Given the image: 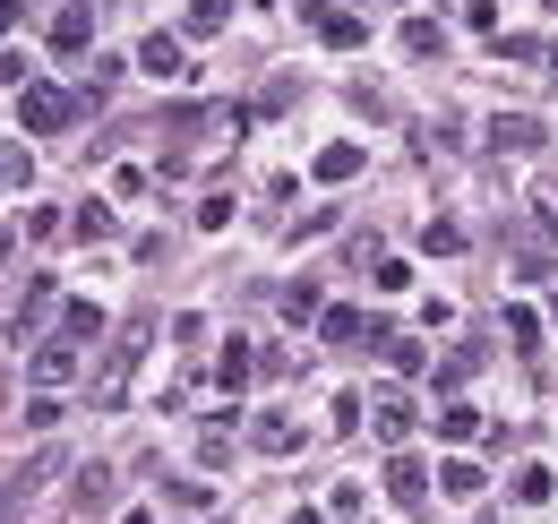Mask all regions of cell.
Here are the masks:
<instances>
[{"label":"cell","mask_w":558,"mask_h":524,"mask_svg":"<svg viewBox=\"0 0 558 524\" xmlns=\"http://www.w3.org/2000/svg\"><path fill=\"white\" fill-rule=\"evenodd\" d=\"M318 319V284H283V327H310Z\"/></svg>","instance_id":"cell-18"},{"label":"cell","mask_w":558,"mask_h":524,"mask_svg":"<svg viewBox=\"0 0 558 524\" xmlns=\"http://www.w3.org/2000/svg\"><path fill=\"white\" fill-rule=\"evenodd\" d=\"M61 335H70V344H95V335H104V310H95V301H70V310H61Z\"/></svg>","instance_id":"cell-16"},{"label":"cell","mask_w":558,"mask_h":524,"mask_svg":"<svg viewBox=\"0 0 558 524\" xmlns=\"http://www.w3.org/2000/svg\"><path fill=\"white\" fill-rule=\"evenodd\" d=\"M70 233H77V241H112V206H104V198H86V206L70 215Z\"/></svg>","instance_id":"cell-17"},{"label":"cell","mask_w":558,"mask_h":524,"mask_svg":"<svg viewBox=\"0 0 558 524\" xmlns=\"http://www.w3.org/2000/svg\"><path fill=\"white\" fill-rule=\"evenodd\" d=\"M9 250H17V241H9V233H0V266H9Z\"/></svg>","instance_id":"cell-30"},{"label":"cell","mask_w":558,"mask_h":524,"mask_svg":"<svg viewBox=\"0 0 558 524\" xmlns=\"http://www.w3.org/2000/svg\"><path fill=\"white\" fill-rule=\"evenodd\" d=\"M138 69H146V78H181V44H172V35H146Z\"/></svg>","instance_id":"cell-12"},{"label":"cell","mask_w":558,"mask_h":524,"mask_svg":"<svg viewBox=\"0 0 558 524\" xmlns=\"http://www.w3.org/2000/svg\"><path fill=\"white\" fill-rule=\"evenodd\" d=\"M515 499H524V508H542V499H550V473H542V464H524V473H515Z\"/></svg>","instance_id":"cell-25"},{"label":"cell","mask_w":558,"mask_h":524,"mask_svg":"<svg viewBox=\"0 0 558 524\" xmlns=\"http://www.w3.org/2000/svg\"><path fill=\"white\" fill-rule=\"evenodd\" d=\"M413 421H421V413H413V395H404V388H378V395H369V430H378L387 448H404Z\"/></svg>","instance_id":"cell-4"},{"label":"cell","mask_w":558,"mask_h":524,"mask_svg":"<svg viewBox=\"0 0 558 524\" xmlns=\"http://www.w3.org/2000/svg\"><path fill=\"white\" fill-rule=\"evenodd\" d=\"M121 524H155V516H146V508H130V516H121Z\"/></svg>","instance_id":"cell-29"},{"label":"cell","mask_w":558,"mask_h":524,"mask_svg":"<svg viewBox=\"0 0 558 524\" xmlns=\"http://www.w3.org/2000/svg\"><path fill=\"white\" fill-rule=\"evenodd\" d=\"M489 146H498V155H533V146H542V121H533V112H507V121H489Z\"/></svg>","instance_id":"cell-8"},{"label":"cell","mask_w":558,"mask_h":524,"mask_svg":"<svg viewBox=\"0 0 558 524\" xmlns=\"http://www.w3.org/2000/svg\"><path fill=\"white\" fill-rule=\"evenodd\" d=\"M421 241H429L438 259H456V250H464V224H421Z\"/></svg>","instance_id":"cell-24"},{"label":"cell","mask_w":558,"mask_h":524,"mask_svg":"<svg viewBox=\"0 0 558 524\" xmlns=\"http://www.w3.org/2000/svg\"><path fill=\"white\" fill-rule=\"evenodd\" d=\"M438 44H447V35H438V26H429V17H413V26H404V52H421V61H429V52H438Z\"/></svg>","instance_id":"cell-26"},{"label":"cell","mask_w":558,"mask_h":524,"mask_svg":"<svg viewBox=\"0 0 558 524\" xmlns=\"http://www.w3.org/2000/svg\"><path fill=\"white\" fill-rule=\"evenodd\" d=\"M550 319H558V293H550Z\"/></svg>","instance_id":"cell-31"},{"label":"cell","mask_w":558,"mask_h":524,"mask_svg":"<svg viewBox=\"0 0 558 524\" xmlns=\"http://www.w3.org/2000/svg\"><path fill=\"white\" fill-rule=\"evenodd\" d=\"M507 344H515V353H542V319H533V310H507Z\"/></svg>","instance_id":"cell-21"},{"label":"cell","mask_w":558,"mask_h":524,"mask_svg":"<svg viewBox=\"0 0 558 524\" xmlns=\"http://www.w3.org/2000/svg\"><path fill=\"white\" fill-rule=\"evenodd\" d=\"M104 490H112V473H104V464H86V473H77V499H86V508H104Z\"/></svg>","instance_id":"cell-27"},{"label":"cell","mask_w":558,"mask_h":524,"mask_svg":"<svg viewBox=\"0 0 558 524\" xmlns=\"http://www.w3.org/2000/svg\"><path fill=\"white\" fill-rule=\"evenodd\" d=\"M250 439H258V456H301V430H292L283 413H258V421H250Z\"/></svg>","instance_id":"cell-10"},{"label":"cell","mask_w":558,"mask_h":524,"mask_svg":"<svg viewBox=\"0 0 558 524\" xmlns=\"http://www.w3.org/2000/svg\"><path fill=\"white\" fill-rule=\"evenodd\" d=\"M17 121H26L35 138H52V130H70V121H77V95H70V86H26V95H17Z\"/></svg>","instance_id":"cell-2"},{"label":"cell","mask_w":558,"mask_h":524,"mask_svg":"<svg viewBox=\"0 0 558 524\" xmlns=\"http://www.w3.org/2000/svg\"><path fill=\"white\" fill-rule=\"evenodd\" d=\"M438 439H447V448L482 439V413H473V404H447V413H438Z\"/></svg>","instance_id":"cell-14"},{"label":"cell","mask_w":558,"mask_h":524,"mask_svg":"<svg viewBox=\"0 0 558 524\" xmlns=\"http://www.w3.org/2000/svg\"><path fill=\"white\" fill-rule=\"evenodd\" d=\"M550 69H558V44H550Z\"/></svg>","instance_id":"cell-32"},{"label":"cell","mask_w":558,"mask_h":524,"mask_svg":"<svg viewBox=\"0 0 558 524\" xmlns=\"http://www.w3.org/2000/svg\"><path fill=\"white\" fill-rule=\"evenodd\" d=\"M387 490H396L404 508H421V499H429V464H421V456H396V464H387Z\"/></svg>","instance_id":"cell-11"},{"label":"cell","mask_w":558,"mask_h":524,"mask_svg":"<svg viewBox=\"0 0 558 524\" xmlns=\"http://www.w3.org/2000/svg\"><path fill=\"white\" fill-rule=\"evenodd\" d=\"M70 379H77V344H70V335H52V344H35V388H44V395H61Z\"/></svg>","instance_id":"cell-5"},{"label":"cell","mask_w":558,"mask_h":524,"mask_svg":"<svg viewBox=\"0 0 558 524\" xmlns=\"http://www.w3.org/2000/svg\"><path fill=\"white\" fill-rule=\"evenodd\" d=\"M292 524H327V516H318V508H292Z\"/></svg>","instance_id":"cell-28"},{"label":"cell","mask_w":558,"mask_h":524,"mask_svg":"<svg viewBox=\"0 0 558 524\" xmlns=\"http://www.w3.org/2000/svg\"><path fill=\"white\" fill-rule=\"evenodd\" d=\"M378 353H387V370H404V379L421 370V344H413V335H378Z\"/></svg>","instance_id":"cell-20"},{"label":"cell","mask_w":558,"mask_h":524,"mask_svg":"<svg viewBox=\"0 0 558 524\" xmlns=\"http://www.w3.org/2000/svg\"><path fill=\"white\" fill-rule=\"evenodd\" d=\"M44 310H52V275H35V284H26V293H17V327H35V319H44Z\"/></svg>","instance_id":"cell-19"},{"label":"cell","mask_w":558,"mask_h":524,"mask_svg":"<svg viewBox=\"0 0 558 524\" xmlns=\"http://www.w3.org/2000/svg\"><path fill=\"white\" fill-rule=\"evenodd\" d=\"M86 44H95V9H86V0H70V9L52 17V52H86Z\"/></svg>","instance_id":"cell-7"},{"label":"cell","mask_w":558,"mask_h":524,"mask_svg":"<svg viewBox=\"0 0 558 524\" xmlns=\"http://www.w3.org/2000/svg\"><path fill=\"white\" fill-rule=\"evenodd\" d=\"M438 490H447V499H482V464H438Z\"/></svg>","instance_id":"cell-15"},{"label":"cell","mask_w":558,"mask_h":524,"mask_svg":"<svg viewBox=\"0 0 558 524\" xmlns=\"http://www.w3.org/2000/svg\"><path fill=\"white\" fill-rule=\"evenodd\" d=\"M250 379H258V353H250V344H241V335H232V344H223V353H215V388L232 395V388H250Z\"/></svg>","instance_id":"cell-9"},{"label":"cell","mask_w":558,"mask_h":524,"mask_svg":"<svg viewBox=\"0 0 558 524\" xmlns=\"http://www.w3.org/2000/svg\"><path fill=\"white\" fill-rule=\"evenodd\" d=\"M146 344H155V319H130V327L112 335V353H104V370H95V404H104V413L130 404V370H138Z\"/></svg>","instance_id":"cell-1"},{"label":"cell","mask_w":558,"mask_h":524,"mask_svg":"<svg viewBox=\"0 0 558 524\" xmlns=\"http://www.w3.org/2000/svg\"><path fill=\"white\" fill-rule=\"evenodd\" d=\"M223 17H232V0H190V35H223Z\"/></svg>","instance_id":"cell-22"},{"label":"cell","mask_w":558,"mask_h":524,"mask_svg":"<svg viewBox=\"0 0 558 524\" xmlns=\"http://www.w3.org/2000/svg\"><path fill=\"white\" fill-rule=\"evenodd\" d=\"M473 370H482V353H473V344H464V353H447V361H438V388H464V379H473Z\"/></svg>","instance_id":"cell-23"},{"label":"cell","mask_w":558,"mask_h":524,"mask_svg":"<svg viewBox=\"0 0 558 524\" xmlns=\"http://www.w3.org/2000/svg\"><path fill=\"white\" fill-rule=\"evenodd\" d=\"M0 181H9V164H0Z\"/></svg>","instance_id":"cell-33"},{"label":"cell","mask_w":558,"mask_h":524,"mask_svg":"<svg viewBox=\"0 0 558 524\" xmlns=\"http://www.w3.org/2000/svg\"><path fill=\"white\" fill-rule=\"evenodd\" d=\"M352 172H361V146H352V138L318 146V181H352Z\"/></svg>","instance_id":"cell-13"},{"label":"cell","mask_w":558,"mask_h":524,"mask_svg":"<svg viewBox=\"0 0 558 524\" xmlns=\"http://www.w3.org/2000/svg\"><path fill=\"white\" fill-rule=\"evenodd\" d=\"M301 17H310V26H318V44H336V52L369 44V17H352V9H336V0H301Z\"/></svg>","instance_id":"cell-3"},{"label":"cell","mask_w":558,"mask_h":524,"mask_svg":"<svg viewBox=\"0 0 558 524\" xmlns=\"http://www.w3.org/2000/svg\"><path fill=\"white\" fill-rule=\"evenodd\" d=\"M318 335H327V344H378V319H361V310H318Z\"/></svg>","instance_id":"cell-6"}]
</instances>
